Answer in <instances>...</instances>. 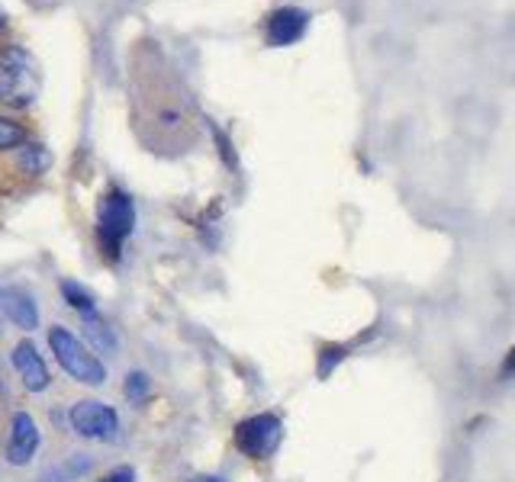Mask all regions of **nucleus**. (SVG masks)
<instances>
[{
    "mask_svg": "<svg viewBox=\"0 0 515 482\" xmlns=\"http://www.w3.org/2000/svg\"><path fill=\"white\" fill-rule=\"evenodd\" d=\"M42 94V65L23 45L0 52V103L13 110L33 107Z\"/></svg>",
    "mask_w": 515,
    "mask_h": 482,
    "instance_id": "obj_1",
    "label": "nucleus"
},
{
    "mask_svg": "<svg viewBox=\"0 0 515 482\" xmlns=\"http://www.w3.org/2000/svg\"><path fill=\"white\" fill-rule=\"evenodd\" d=\"M49 348L58 364H62V370L68 376H75L78 383H84V386L107 383V367H103V360L87 348L81 338L71 335L68 328H62V325L49 328Z\"/></svg>",
    "mask_w": 515,
    "mask_h": 482,
    "instance_id": "obj_2",
    "label": "nucleus"
},
{
    "mask_svg": "<svg viewBox=\"0 0 515 482\" xmlns=\"http://www.w3.org/2000/svg\"><path fill=\"white\" fill-rule=\"evenodd\" d=\"M136 225V206H132L129 193L110 190L97 206V241L107 261H116L123 254V241L132 235Z\"/></svg>",
    "mask_w": 515,
    "mask_h": 482,
    "instance_id": "obj_3",
    "label": "nucleus"
},
{
    "mask_svg": "<svg viewBox=\"0 0 515 482\" xmlns=\"http://www.w3.org/2000/svg\"><path fill=\"white\" fill-rule=\"evenodd\" d=\"M281 441H284V425H281V418L271 412L245 418V421H239V428H235V447L252 460L274 457Z\"/></svg>",
    "mask_w": 515,
    "mask_h": 482,
    "instance_id": "obj_4",
    "label": "nucleus"
},
{
    "mask_svg": "<svg viewBox=\"0 0 515 482\" xmlns=\"http://www.w3.org/2000/svg\"><path fill=\"white\" fill-rule=\"evenodd\" d=\"M71 428H75L84 441L94 444H110L120 438V415L113 412V405L84 399L71 409Z\"/></svg>",
    "mask_w": 515,
    "mask_h": 482,
    "instance_id": "obj_5",
    "label": "nucleus"
},
{
    "mask_svg": "<svg viewBox=\"0 0 515 482\" xmlns=\"http://www.w3.org/2000/svg\"><path fill=\"white\" fill-rule=\"evenodd\" d=\"M10 360H13V370L20 373V383L26 393H42V389H49L52 373L33 341H20L17 348L10 351Z\"/></svg>",
    "mask_w": 515,
    "mask_h": 482,
    "instance_id": "obj_6",
    "label": "nucleus"
},
{
    "mask_svg": "<svg viewBox=\"0 0 515 482\" xmlns=\"http://www.w3.org/2000/svg\"><path fill=\"white\" fill-rule=\"evenodd\" d=\"M39 425L33 421V415L17 412L10 418V438H7V460L13 466H29L39 450Z\"/></svg>",
    "mask_w": 515,
    "mask_h": 482,
    "instance_id": "obj_7",
    "label": "nucleus"
},
{
    "mask_svg": "<svg viewBox=\"0 0 515 482\" xmlns=\"http://www.w3.org/2000/svg\"><path fill=\"white\" fill-rule=\"evenodd\" d=\"M306 26H309V13L306 10H300V7L274 10L268 17V45H277V49L293 45L297 39H303Z\"/></svg>",
    "mask_w": 515,
    "mask_h": 482,
    "instance_id": "obj_8",
    "label": "nucleus"
},
{
    "mask_svg": "<svg viewBox=\"0 0 515 482\" xmlns=\"http://www.w3.org/2000/svg\"><path fill=\"white\" fill-rule=\"evenodd\" d=\"M0 309H4L7 319H10L13 325H17V328H23V331L39 328L36 303H33V299H29L26 293H20V290H7L4 296H0Z\"/></svg>",
    "mask_w": 515,
    "mask_h": 482,
    "instance_id": "obj_9",
    "label": "nucleus"
},
{
    "mask_svg": "<svg viewBox=\"0 0 515 482\" xmlns=\"http://www.w3.org/2000/svg\"><path fill=\"white\" fill-rule=\"evenodd\" d=\"M84 335H87V341H91V351L94 354H113L116 351L113 331L103 325L97 315H84Z\"/></svg>",
    "mask_w": 515,
    "mask_h": 482,
    "instance_id": "obj_10",
    "label": "nucleus"
},
{
    "mask_svg": "<svg viewBox=\"0 0 515 482\" xmlns=\"http://www.w3.org/2000/svg\"><path fill=\"white\" fill-rule=\"evenodd\" d=\"M62 296L68 299V306L81 312V315H97V303H94V296L84 290L81 283L75 280H62Z\"/></svg>",
    "mask_w": 515,
    "mask_h": 482,
    "instance_id": "obj_11",
    "label": "nucleus"
},
{
    "mask_svg": "<svg viewBox=\"0 0 515 482\" xmlns=\"http://www.w3.org/2000/svg\"><path fill=\"white\" fill-rule=\"evenodd\" d=\"M348 357V348L345 344H322L319 348V367H316V373H319V380H326V376L342 364V360Z\"/></svg>",
    "mask_w": 515,
    "mask_h": 482,
    "instance_id": "obj_12",
    "label": "nucleus"
},
{
    "mask_svg": "<svg viewBox=\"0 0 515 482\" xmlns=\"http://www.w3.org/2000/svg\"><path fill=\"white\" fill-rule=\"evenodd\" d=\"M123 393H126V399L129 402H145V396L152 393V380L149 376H145L142 370H132L129 376H126V383H123Z\"/></svg>",
    "mask_w": 515,
    "mask_h": 482,
    "instance_id": "obj_13",
    "label": "nucleus"
},
{
    "mask_svg": "<svg viewBox=\"0 0 515 482\" xmlns=\"http://www.w3.org/2000/svg\"><path fill=\"white\" fill-rule=\"evenodd\" d=\"M20 164L26 174H42V168L49 164V155L42 152V145H26L20 152Z\"/></svg>",
    "mask_w": 515,
    "mask_h": 482,
    "instance_id": "obj_14",
    "label": "nucleus"
},
{
    "mask_svg": "<svg viewBox=\"0 0 515 482\" xmlns=\"http://www.w3.org/2000/svg\"><path fill=\"white\" fill-rule=\"evenodd\" d=\"M23 142V129L13 119L0 116V148H17Z\"/></svg>",
    "mask_w": 515,
    "mask_h": 482,
    "instance_id": "obj_15",
    "label": "nucleus"
},
{
    "mask_svg": "<svg viewBox=\"0 0 515 482\" xmlns=\"http://www.w3.org/2000/svg\"><path fill=\"white\" fill-rule=\"evenodd\" d=\"M97 482H136V470H132V466H116V470H110Z\"/></svg>",
    "mask_w": 515,
    "mask_h": 482,
    "instance_id": "obj_16",
    "label": "nucleus"
},
{
    "mask_svg": "<svg viewBox=\"0 0 515 482\" xmlns=\"http://www.w3.org/2000/svg\"><path fill=\"white\" fill-rule=\"evenodd\" d=\"M512 373H515V348H509L506 364H503V376H512Z\"/></svg>",
    "mask_w": 515,
    "mask_h": 482,
    "instance_id": "obj_17",
    "label": "nucleus"
},
{
    "mask_svg": "<svg viewBox=\"0 0 515 482\" xmlns=\"http://www.w3.org/2000/svg\"><path fill=\"white\" fill-rule=\"evenodd\" d=\"M190 482H226L223 476H210V473H200V476H194Z\"/></svg>",
    "mask_w": 515,
    "mask_h": 482,
    "instance_id": "obj_18",
    "label": "nucleus"
},
{
    "mask_svg": "<svg viewBox=\"0 0 515 482\" xmlns=\"http://www.w3.org/2000/svg\"><path fill=\"white\" fill-rule=\"evenodd\" d=\"M0 26H4V13H0Z\"/></svg>",
    "mask_w": 515,
    "mask_h": 482,
    "instance_id": "obj_19",
    "label": "nucleus"
}]
</instances>
